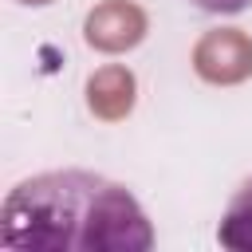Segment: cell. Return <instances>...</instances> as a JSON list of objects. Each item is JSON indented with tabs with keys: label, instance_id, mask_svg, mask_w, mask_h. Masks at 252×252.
Wrapping results in <instances>:
<instances>
[{
	"label": "cell",
	"instance_id": "6da1fadb",
	"mask_svg": "<svg viewBox=\"0 0 252 252\" xmlns=\"http://www.w3.org/2000/svg\"><path fill=\"white\" fill-rule=\"evenodd\" d=\"M0 244L12 252H146L154 224L126 185L91 169H51L4 197Z\"/></svg>",
	"mask_w": 252,
	"mask_h": 252
},
{
	"label": "cell",
	"instance_id": "7a4b0ae2",
	"mask_svg": "<svg viewBox=\"0 0 252 252\" xmlns=\"http://www.w3.org/2000/svg\"><path fill=\"white\" fill-rule=\"evenodd\" d=\"M217 240L228 252H252V177L224 205L220 224H217Z\"/></svg>",
	"mask_w": 252,
	"mask_h": 252
},
{
	"label": "cell",
	"instance_id": "3957f363",
	"mask_svg": "<svg viewBox=\"0 0 252 252\" xmlns=\"http://www.w3.org/2000/svg\"><path fill=\"white\" fill-rule=\"evenodd\" d=\"M193 8L209 12V16H236L244 8H252V0H189Z\"/></svg>",
	"mask_w": 252,
	"mask_h": 252
}]
</instances>
